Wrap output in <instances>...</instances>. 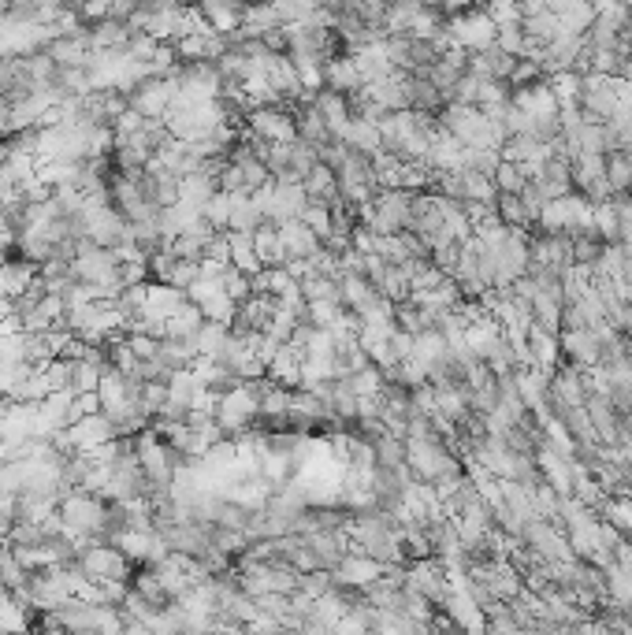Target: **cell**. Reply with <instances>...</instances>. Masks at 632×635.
<instances>
[{"instance_id":"obj_31","label":"cell","mask_w":632,"mask_h":635,"mask_svg":"<svg viewBox=\"0 0 632 635\" xmlns=\"http://www.w3.org/2000/svg\"><path fill=\"white\" fill-rule=\"evenodd\" d=\"M495 45L510 52L514 60H525V56H532V60H536V52H540V45H536V41L528 38L525 26H521V23H506V26H499V34H495Z\"/></svg>"},{"instance_id":"obj_22","label":"cell","mask_w":632,"mask_h":635,"mask_svg":"<svg viewBox=\"0 0 632 635\" xmlns=\"http://www.w3.org/2000/svg\"><path fill=\"white\" fill-rule=\"evenodd\" d=\"M264 376H272L276 383H283V387H302V350L298 346H290V342H283L276 353H272V361H268V368H264Z\"/></svg>"},{"instance_id":"obj_12","label":"cell","mask_w":632,"mask_h":635,"mask_svg":"<svg viewBox=\"0 0 632 635\" xmlns=\"http://www.w3.org/2000/svg\"><path fill=\"white\" fill-rule=\"evenodd\" d=\"M67 435L75 442V450H93V446H101V442L119 439V428L105 409H97V413H82L79 420L67 428Z\"/></svg>"},{"instance_id":"obj_6","label":"cell","mask_w":632,"mask_h":635,"mask_svg":"<svg viewBox=\"0 0 632 635\" xmlns=\"http://www.w3.org/2000/svg\"><path fill=\"white\" fill-rule=\"evenodd\" d=\"M443 34H447L450 49L476 52V49H484V45H491V41H495L499 26L491 23V15L484 12V8H469V12H461V15H447Z\"/></svg>"},{"instance_id":"obj_10","label":"cell","mask_w":632,"mask_h":635,"mask_svg":"<svg viewBox=\"0 0 632 635\" xmlns=\"http://www.w3.org/2000/svg\"><path fill=\"white\" fill-rule=\"evenodd\" d=\"M250 134L264 138V142H290L298 138V127H294V112L279 108V104H264V108H253L250 112Z\"/></svg>"},{"instance_id":"obj_8","label":"cell","mask_w":632,"mask_h":635,"mask_svg":"<svg viewBox=\"0 0 632 635\" xmlns=\"http://www.w3.org/2000/svg\"><path fill=\"white\" fill-rule=\"evenodd\" d=\"M580 112L606 123L618 112V75L606 71H584L580 75Z\"/></svg>"},{"instance_id":"obj_27","label":"cell","mask_w":632,"mask_h":635,"mask_svg":"<svg viewBox=\"0 0 632 635\" xmlns=\"http://www.w3.org/2000/svg\"><path fill=\"white\" fill-rule=\"evenodd\" d=\"M357 64V75H361V82H376V78L391 75V71H398L395 64H391V56H387V49H383V41H372V45H365V49L350 52Z\"/></svg>"},{"instance_id":"obj_49","label":"cell","mask_w":632,"mask_h":635,"mask_svg":"<svg viewBox=\"0 0 632 635\" xmlns=\"http://www.w3.org/2000/svg\"><path fill=\"white\" fill-rule=\"evenodd\" d=\"M8 231V201H4V197H0V234Z\"/></svg>"},{"instance_id":"obj_19","label":"cell","mask_w":632,"mask_h":635,"mask_svg":"<svg viewBox=\"0 0 632 635\" xmlns=\"http://www.w3.org/2000/svg\"><path fill=\"white\" fill-rule=\"evenodd\" d=\"M569 179H573V190L577 194H592L595 186H603L606 179V153H577L569 160Z\"/></svg>"},{"instance_id":"obj_3","label":"cell","mask_w":632,"mask_h":635,"mask_svg":"<svg viewBox=\"0 0 632 635\" xmlns=\"http://www.w3.org/2000/svg\"><path fill=\"white\" fill-rule=\"evenodd\" d=\"M406 465L417 480H443V476H458L461 461L454 457L450 442L443 435H409L406 439Z\"/></svg>"},{"instance_id":"obj_40","label":"cell","mask_w":632,"mask_h":635,"mask_svg":"<svg viewBox=\"0 0 632 635\" xmlns=\"http://www.w3.org/2000/svg\"><path fill=\"white\" fill-rule=\"evenodd\" d=\"M331 587H335V572L331 569H309V572H298V595L302 598H320L328 595Z\"/></svg>"},{"instance_id":"obj_20","label":"cell","mask_w":632,"mask_h":635,"mask_svg":"<svg viewBox=\"0 0 632 635\" xmlns=\"http://www.w3.org/2000/svg\"><path fill=\"white\" fill-rule=\"evenodd\" d=\"M38 405H41V413H45V420H49L56 431L71 428V424H75V420L82 416L79 394H75V390H49V394H45Z\"/></svg>"},{"instance_id":"obj_30","label":"cell","mask_w":632,"mask_h":635,"mask_svg":"<svg viewBox=\"0 0 632 635\" xmlns=\"http://www.w3.org/2000/svg\"><path fill=\"white\" fill-rule=\"evenodd\" d=\"M372 454H376V465L380 468H406V439L395 435V431L383 428L376 439H372Z\"/></svg>"},{"instance_id":"obj_50","label":"cell","mask_w":632,"mask_h":635,"mask_svg":"<svg viewBox=\"0 0 632 635\" xmlns=\"http://www.w3.org/2000/svg\"><path fill=\"white\" fill-rule=\"evenodd\" d=\"M424 8H435V12H443V4H447V0H421Z\"/></svg>"},{"instance_id":"obj_24","label":"cell","mask_w":632,"mask_h":635,"mask_svg":"<svg viewBox=\"0 0 632 635\" xmlns=\"http://www.w3.org/2000/svg\"><path fill=\"white\" fill-rule=\"evenodd\" d=\"M302 186H305V194H309V201H320V205L339 208V179H335L331 164L316 160V168L305 175Z\"/></svg>"},{"instance_id":"obj_36","label":"cell","mask_w":632,"mask_h":635,"mask_svg":"<svg viewBox=\"0 0 632 635\" xmlns=\"http://www.w3.org/2000/svg\"><path fill=\"white\" fill-rule=\"evenodd\" d=\"M49 390H75V357H53V361L38 364Z\"/></svg>"},{"instance_id":"obj_7","label":"cell","mask_w":632,"mask_h":635,"mask_svg":"<svg viewBox=\"0 0 632 635\" xmlns=\"http://www.w3.org/2000/svg\"><path fill=\"white\" fill-rule=\"evenodd\" d=\"M521 543L528 550H536L540 558L547 561H577V550L569 546V535L562 524H554V520H543V517H532L525 520V532H521Z\"/></svg>"},{"instance_id":"obj_5","label":"cell","mask_w":632,"mask_h":635,"mask_svg":"<svg viewBox=\"0 0 632 635\" xmlns=\"http://www.w3.org/2000/svg\"><path fill=\"white\" fill-rule=\"evenodd\" d=\"M75 565L86 580H127L131 584L134 576V561L116 543H82Z\"/></svg>"},{"instance_id":"obj_33","label":"cell","mask_w":632,"mask_h":635,"mask_svg":"<svg viewBox=\"0 0 632 635\" xmlns=\"http://www.w3.org/2000/svg\"><path fill=\"white\" fill-rule=\"evenodd\" d=\"M231 264L242 268L246 275L261 272L264 264L257 257V242H253V231H231Z\"/></svg>"},{"instance_id":"obj_35","label":"cell","mask_w":632,"mask_h":635,"mask_svg":"<svg viewBox=\"0 0 632 635\" xmlns=\"http://www.w3.org/2000/svg\"><path fill=\"white\" fill-rule=\"evenodd\" d=\"M227 338H231V324L205 320V324L198 327V335H194V350H198V357H216V353L224 350Z\"/></svg>"},{"instance_id":"obj_39","label":"cell","mask_w":632,"mask_h":635,"mask_svg":"<svg viewBox=\"0 0 632 635\" xmlns=\"http://www.w3.org/2000/svg\"><path fill=\"white\" fill-rule=\"evenodd\" d=\"M592 231L603 242H618V205H614V197L592 205Z\"/></svg>"},{"instance_id":"obj_13","label":"cell","mask_w":632,"mask_h":635,"mask_svg":"<svg viewBox=\"0 0 632 635\" xmlns=\"http://www.w3.org/2000/svg\"><path fill=\"white\" fill-rule=\"evenodd\" d=\"M558 342H562V357L569 364H577V368H595L603 361V338L592 327H573Z\"/></svg>"},{"instance_id":"obj_2","label":"cell","mask_w":632,"mask_h":635,"mask_svg":"<svg viewBox=\"0 0 632 635\" xmlns=\"http://www.w3.org/2000/svg\"><path fill=\"white\" fill-rule=\"evenodd\" d=\"M413 194L417 190H406V186L376 190L369 205H361L357 220H361V227H369L372 234H380V238L409 231V223H413Z\"/></svg>"},{"instance_id":"obj_42","label":"cell","mask_w":632,"mask_h":635,"mask_svg":"<svg viewBox=\"0 0 632 635\" xmlns=\"http://www.w3.org/2000/svg\"><path fill=\"white\" fill-rule=\"evenodd\" d=\"M201 216L216 227V231H231V194L227 190H216L209 197V205L201 208Z\"/></svg>"},{"instance_id":"obj_18","label":"cell","mask_w":632,"mask_h":635,"mask_svg":"<svg viewBox=\"0 0 632 635\" xmlns=\"http://www.w3.org/2000/svg\"><path fill=\"white\" fill-rule=\"evenodd\" d=\"M413 361L421 364L424 372L432 376L435 368H443L450 361V342L447 335L439 331V327H424L421 335H413V353H409Z\"/></svg>"},{"instance_id":"obj_15","label":"cell","mask_w":632,"mask_h":635,"mask_svg":"<svg viewBox=\"0 0 632 635\" xmlns=\"http://www.w3.org/2000/svg\"><path fill=\"white\" fill-rule=\"evenodd\" d=\"M305 205H309V194H305L302 182H276L272 179V205H268V220L272 223L302 220Z\"/></svg>"},{"instance_id":"obj_34","label":"cell","mask_w":632,"mask_h":635,"mask_svg":"<svg viewBox=\"0 0 632 635\" xmlns=\"http://www.w3.org/2000/svg\"><path fill=\"white\" fill-rule=\"evenodd\" d=\"M201 324H205V312H201V305H198V301H186L183 309H179L172 320H168L164 335H168V338H194Z\"/></svg>"},{"instance_id":"obj_44","label":"cell","mask_w":632,"mask_h":635,"mask_svg":"<svg viewBox=\"0 0 632 635\" xmlns=\"http://www.w3.org/2000/svg\"><path fill=\"white\" fill-rule=\"evenodd\" d=\"M603 509H606V517H610V524H614L625 539H632V498H606Z\"/></svg>"},{"instance_id":"obj_11","label":"cell","mask_w":632,"mask_h":635,"mask_svg":"<svg viewBox=\"0 0 632 635\" xmlns=\"http://www.w3.org/2000/svg\"><path fill=\"white\" fill-rule=\"evenodd\" d=\"M383 572H387V565H380L376 558L361 554V550H346V558L335 565V584L365 591V587H372L376 580H383Z\"/></svg>"},{"instance_id":"obj_9","label":"cell","mask_w":632,"mask_h":635,"mask_svg":"<svg viewBox=\"0 0 632 635\" xmlns=\"http://www.w3.org/2000/svg\"><path fill=\"white\" fill-rule=\"evenodd\" d=\"M276 227H279V238H283V249H287L290 264H309V260H316L324 253V238L305 220H287V223H276Z\"/></svg>"},{"instance_id":"obj_23","label":"cell","mask_w":632,"mask_h":635,"mask_svg":"<svg viewBox=\"0 0 632 635\" xmlns=\"http://www.w3.org/2000/svg\"><path fill=\"white\" fill-rule=\"evenodd\" d=\"M528 357H532V368L551 372L554 364H558V357H562V342H558V335L543 331L540 324H528Z\"/></svg>"},{"instance_id":"obj_17","label":"cell","mask_w":632,"mask_h":635,"mask_svg":"<svg viewBox=\"0 0 632 635\" xmlns=\"http://www.w3.org/2000/svg\"><path fill=\"white\" fill-rule=\"evenodd\" d=\"M294 127H298V138H302V142H309L313 149H324V145L339 142V138L331 134L328 119H324V112L316 108L313 97H309V101H298V112H294Z\"/></svg>"},{"instance_id":"obj_1","label":"cell","mask_w":632,"mask_h":635,"mask_svg":"<svg viewBox=\"0 0 632 635\" xmlns=\"http://www.w3.org/2000/svg\"><path fill=\"white\" fill-rule=\"evenodd\" d=\"M108 498L90 491H67L56 502L60 513V528H64L75 543H108Z\"/></svg>"},{"instance_id":"obj_26","label":"cell","mask_w":632,"mask_h":635,"mask_svg":"<svg viewBox=\"0 0 632 635\" xmlns=\"http://www.w3.org/2000/svg\"><path fill=\"white\" fill-rule=\"evenodd\" d=\"M339 142L350 145V149H357V153H380V123H372V119H361V116H350V123H346V130L339 134Z\"/></svg>"},{"instance_id":"obj_37","label":"cell","mask_w":632,"mask_h":635,"mask_svg":"<svg viewBox=\"0 0 632 635\" xmlns=\"http://www.w3.org/2000/svg\"><path fill=\"white\" fill-rule=\"evenodd\" d=\"M495 212H499V220L506 223V227H532V212L525 208V201H521V194H499L495 197Z\"/></svg>"},{"instance_id":"obj_48","label":"cell","mask_w":632,"mask_h":635,"mask_svg":"<svg viewBox=\"0 0 632 635\" xmlns=\"http://www.w3.org/2000/svg\"><path fill=\"white\" fill-rule=\"evenodd\" d=\"M618 112L621 116H632V78H618Z\"/></svg>"},{"instance_id":"obj_14","label":"cell","mask_w":632,"mask_h":635,"mask_svg":"<svg viewBox=\"0 0 632 635\" xmlns=\"http://www.w3.org/2000/svg\"><path fill=\"white\" fill-rule=\"evenodd\" d=\"M272 316H276V298H268V294H250L246 301H238L231 331H235V335H257V331H268Z\"/></svg>"},{"instance_id":"obj_47","label":"cell","mask_w":632,"mask_h":635,"mask_svg":"<svg viewBox=\"0 0 632 635\" xmlns=\"http://www.w3.org/2000/svg\"><path fill=\"white\" fill-rule=\"evenodd\" d=\"M346 379H350V387H354L357 394H376V390L387 387L380 364H365V368H357L354 376H346Z\"/></svg>"},{"instance_id":"obj_38","label":"cell","mask_w":632,"mask_h":635,"mask_svg":"<svg viewBox=\"0 0 632 635\" xmlns=\"http://www.w3.org/2000/svg\"><path fill=\"white\" fill-rule=\"evenodd\" d=\"M621 272H625V246L621 242H603V253L592 264V275H599V279H621Z\"/></svg>"},{"instance_id":"obj_51","label":"cell","mask_w":632,"mask_h":635,"mask_svg":"<svg viewBox=\"0 0 632 635\" xmlns=\"http://www.w3.org/2000/svg\"><path fill=\"white\" fill-rule=\"evenodd\" d=\"M618 153H625V160H629V164H632V142L625 145V149H618Z\"/></svg>"},{"instance_id":"obj_25","label":"cell","mask_w":632,"mask_h":635,"mask_svg":"<svg viewBox=\"0 0 632 635\" xmlns=\"http://www.w3.org/2000/svg\"><path fill=\"white\" fill-rule=\"evenodd\" d=\"M324 86L343 93V97H354V93L365 86L361 75H357L354 56H335V60H328V64H324Z\"/></svg>"},{"instance_id":"obj_46","label":"cell","mask_w":632,"mask_h":635,"mask_svg":"<svg viewBox=\"0 0 632 635\" xmlns=\"http://www.w3.org/2000/svg\"><path fill=\"white\" fill-rule=\"evenodd\" d=\"M599 253H603V238H599V234H580V238H573V264H577V268H592L595 260H599Z\"/></svg>"},{"instance_id":"obj_29","label":"cell","mask_w":632,"mask_h":635,"mask_svg":"<svg viewBox=\"0 0 632 635\" xmlns=\"http://www.w3.org/2000/svg\"><path fill=\"white\" fill-rule=\"evenodd\" d=\"M313 101H316V108L324 112V119H328L331 134L339 138V134L346 130V123H350V97H343V93H335V90H328V86H324V90L316 93Z\"/></svg>"},{"instance_id":"obj_21","label":"cell","mask_w":632,"mask_h":635,"mask_svg":"<svg viewBox=\"0 0 632 635\" xmlns=\"http://www.w3.org/2000/svg\"><path fill=\"white\" fill-rule=\"evenodd\" d=\"M514 56L506 49H499L495 41L491 45H484V49L469 52V71L480 78H510V71H514Z\"/></svg>"},{"instance_id":"obj_28","label":"cell","mask_w":632,"mask_h":635,"mask_svg":"<svg viewBox=\"0 0 632 635\" xmlns=\"http://www.w3.org/2000/svg\"><path fill=\"white\" fill-rule=\"evenodd\" d=\"M562 309H566V298H562V294L536 290V298H532V324H540L543 331H551V335H562Z\"/></svg>"},{"instance_id":"obj_32","label":"cell","mask_w":632,"mask_h":635,"mask_svg":"<svg viewBox=\"0 0 632 635\" xmlns=\"http://www.w3.org/2000/svg\"><path fill=\"white\" fill-rule=\"evenodd\" d=\"M264 223V212L257 208L250 190L231 194V231H257Z\"/></svg>"},{"instance_id":"obj_45","label":"cell","mask_w":632,"mask_h":635,"mask_svg":"<svg viewBox=\"0 0 632 635\" xmlns=\"http://www.w3.org/2000/svg\"><path fill=\"white\" fill-rule=\"evenodd\" d=\"M528 182V171L514 160H502L499 171H495V186H499V194H517L521 186Z\"/></svg>"},{"instance_id":"obj_41","label":"cell","mask_w":632,"mask_h":635,"mask_svg":"<svg viewBox=\"0 0 632 635\" xmlns=\"http://www.w3.org/2000/svg\"><path fill=\"white\" fill-rule=\"evenodd\" d=\"M346 316V305L339 298H320V301H309V324L316 327H335L339 320Z\"/></svg>"},{"instance_id":"obj_16","label":"cell","mask_w":632,"mask_h":635,"mask_svg":"<svg viewBox=\"0 0 632 635\" xmlns=\"http://www.w3.org/2000/svg\"><path fill=\"white\" fill-rule=\"evenodd\" d=\"M86 38H90L93 52H123L131 45L134 30L123 19H116V15H105L97 23H86Z\"/></svg>"},{"instance_id":"obj_4","label":"cell","mask_w":632,"mask_h":635,"mask_svg":"<svg viewBox=\"0 0 632 635\" xmlns=\"http://www.w3.org/2000/svg\"><path fill=\"white\" fill-rule=\"evenodd\" d=\"M138 461H142L145 476H149V483H153V487H164V491H172L175 472H179V465H183L186 457L179 454V450H172L168 442L160 439L157 431L145 428L142 435H138Z\"/></svg>"},{"instance_id":"obj_43","label":"cell","mask_w":632,"mask_h":635,"mask_svg":"<svg viewBox=\"0 0 632 635\" xmlns=\"http://www.w3.org/2000/svg\"><path fill=\"white\" fill-rule=\"evenodd\" d=\"M606 179L614 186V194L632 190V164L625 160V153H606Z\"/></svg>"}]
</instances>
